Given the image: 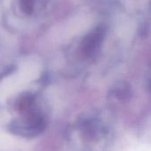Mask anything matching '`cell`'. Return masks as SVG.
Masks as SVG:
<instances>
[{
  "label": "cell",
  "mask_w": 151,
  "mask_h": 151,
  "mask_svg": "<svg viewBox=\"0 0 151 151\" xmlns=\"http://www.w3.org/2000/svg\"><path fill=\"white\" fill-rule=\"evenodd\" d=\"M131 151H151L150 146H140L138 148H135Z\"/></svg>",
  "instance_id": "277c9868"
},
{
  "label": "cell",
  "mask_w": 151,
  "mask_h": 151,
  "mask_svg": "<svg viewBox=\"0 0 151 151\" xmlns=\"http://www.w3.org/2000/svg\"><path fill=\"white\" fill-rule=\"evenodd\" d=\"M14 141L8 134L0 130V151H5L13 147Z\"/></svg>",
  "instance_id": "3957f363"
},
{
  "label": "cell",
  "mask_w": 151,
  "mask_h": 151,
  "mask_svg": "<svg viewBox=\"0 0 151 151\" xmlns=\"http://www.w3.org/2000/svg\"><path fill=\"white\" fill-rule=\"evenodd\" d=\"M18 73L27 83H29L38 78L40 74V65L35 60L27 59L21 64Z\"/></svg>",
  "instance_id": "7a4b0ae2"
},
{
  "label": "cell",
  "mask_w": 151,
  "mask_h": 151,
  "mask_svg": "<svg viewBox=\"0 0 151 151\" xmlns=\"http://www.w3.org/2000/svg\"><path fill=\"white\" fill-rule=\"evenodd\" d=\"M27 84L19 73L4 78L0 81V103L21 91Z\"/></svg>",
  "instance_id": "6da1fadb"
}]
</instances>
